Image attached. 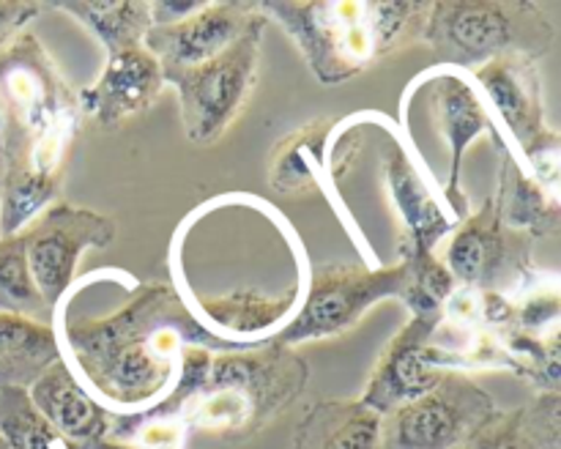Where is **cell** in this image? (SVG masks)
<instances>
[{"instance_id":"1","label":"cell","mask_w":561,"mask_h":449,"mask_svg":"<svg viewBox=\"0 0 561 449\" xmlns=\"http://www.w3.org/2000/svg\"><path fill=\"white\" fill-rule=\"evenodd\" d=\"M53 323L69 370L113 416L157 408L173 392L192 345L244 348L208 332L175 283L137 285L107 315H71L58 307Z\"/></svg>"},{"instance_id":"2","label":"cell","mask_w":561,"mask_h":449,"mask_svg":"<svg viewBox=\"0 0 561 449\" xmlns=\"http://www.w3.org/2000/svg\"><path fill=\"white\" fill-rule=\"evenodd\" d=\"M307 381L310 367L299 350L277 339L236 350L192 345L181 356L173 392L148 411L173 416L186 433L201 430L236 441L255 436L288 411Z\"/></svg>"},{"instance_id":"3","label":"cell","mask_w":561,"mask_h":449,"mask_svg":"<svg viewBox=\"0 0 561 449\" xmlns=\"http://www.w3.org/2000/svg\"><path fill=\"white\" fill-rule=\"evenodd\" d=\"M266 20L288 31L323 85H340L422 38L425 0H263Z\"/></svg>"},{"instance_id":"4","label":"cell","mask_w":561,"mask_h":449,"mask_svg":"<svg viewBox=\"0 0 561 449\" xmlns=\"http://www.w3.org/2000/svg\"><path fill=\"white\" fill-rule=\"evenodd\" d=\"M557 27L535 0H436L422 42L442 69H480L502 55L540 60Z\"/></svg>"},{"instance_id":"5","label":"cell","mask_w":561,"mask_h":449,"mask_svg":"<svg viewBox=\"0 0 561 449\" xmlns=\"http://www.w3.org/2000/svg\"><path fill=\"white\" fill-rule=\"evenodd\" d=\"M266 25L268 20L257 9V16L247 25V31L217 58L164 74V82L179 93L181 120L192 142L211 146L244 113L255 91Z\"/></svg>"},{"instance_id":"6","label":"cell","mask_w":561,"mask_h":449,"mask_svg":"<svg viewBox=\"0 0 561 449\" xmlns=\"http://www.w3.org/2000/svg\"><path fill=\"white\" fill-rule=\"evenodd\" d=\"M403 263L394 266H359V263H329L312 272L296 315L277 332V343L296 348L310 339H329L359 326L362 318L383 299L405 296Z\"/></svg>"},{"instance_id":"7","label":"cell","mask_w":561,"mask_h":449,"mask_svg":"<svg viewBox=\"0 0 561 449\" xmlns=\"http://www.w3.org/2000/svg\"><path fill=\"white\" fill-rule=\"evenodd\" d=\"M3 135L33 140L64 124L82 120L80 99L60 74L53 55L33 33H20L0 49Z\"/></svg>"},{"instance_id":"8","label":"cell","mask_w":561,"mask_h":449,"mask_svg":"<svg viewBox=\"0 0 561 449\" xmlns=\"http://www.w3.org/2000/svg\"><path fill=\"white\" fill-rule=\"evenodd\" d=\"M471 376L447 372L431 392L381 416V449H458L496 414Z\"/></svg>"},{"instance_id":"9","label":"cell","mask_w":561,"mask_h":449,"mask_svg":"<svg viewBox=\"0 0 561 449\" xmlns=\"http://www.w3.org/2000/svg\"><path fill=\"white\" fill-rule=\"evenodd\" d=\"M20 235L33 283L44 304L55 312L75 285L80 257L88 250H107L118 235V225L107 214L55 200Z\"/></svg>"},{"instance_id":"10","label":"cell","mask_w":561,"mask_h":449,"mask_svg":"<svg viewBox=\"0 0 561 449\" xmlns=\"http://www.w3.org/2000/svg\"><path fill=\"white\" fill-rule=\"evenodd\" d=\"M414 99H425L427 120L438 129L449 148V179L444 184L442 197L449 206V211L460 219L469 217V200L463 192V159L466 151L482 135L491 137L499 146V151H510L496 118L488 110L485 99L477 91L474 80L466 71L455 69H436L427 74L416 77L411 82ZM513 153V151H510Z\"/></svg>"},{"instance_id":"11","label":"cell","mask_w":561,"mask_h":449,"mask_svg":"<svg viewBox=\"0 0 561 449\" xmlns=\"http://www.w3.org/2000/svg\"><path fill=\"white\" fill-rule=\"evenodd\" d=\"M80 120L33 140L3 135L0 170V239L16 235L60 195Z\"/></svg>"},{"instance_id":"12","label":"cell","mask_w":561,"mask_h":449,"mask_svg":"<svg viewBox=\"0 0 561 449\" xmlns=\"http://www.w3.org/2000/svg\"><path fill=\"white\" fill-rule=\"evenodd\" d=\"M531 246H535L531 235L510 230L502 222L491 195L480 211L455 225L453 241L444 252V266L449 268L455 283L466 288L493 290L504 296V288L515 285L518 293L526 279L537 272L531 266Z\"/></svg>"},{"instance_id":"13","label":"cell","mask_w":561,"mask_h":449,"mask_svg":"<svg viewBox=\"0 0 561 449\" xmlns=\"http://www.w3.org/2000/svg\"><path fill=\"white\" fill-rule=\"evenodd\" d=\"M362 115L348 118H316L290 131L272 153L268 184L283 195L305 192H337L340 175L354 164L362 148Z\"/></svg>"},{"instance_id":"14","label":"cell","mask_w":561,"mask_h":449,"mask_svg":"<svg viewBox=\"0 0 561 449\" xmlns=\"http://www.w3.org/2000/svg\"><path fill=\"white\" fill-rule=\"evenodd\" d=\"M383 175L389 203L398 214L400 257L436 252L442 239L455 230L458 217L449 211L442 192L433 189V181H427V173L394 131H389V148L383 153Z\"/></svg>"},{"instance_id":"15","label":"cell","mask_w":561,"mask_h":449,"mask_svg":"<svg viewBox=\"0 0 561 449\" xmlns=\"http://www.w3.org/2000/svg\"><path fill=\"white\" fill-rule=\"evenodd\" d=\"M469 77L496 118L513 157H518L548 129L546 107H542V80L535 58L502 55L471 71Z\"/></svg>"},{"instance_id":"16","label":"cell","mask_w":561,"mask_h":449,"mask_svg":"<svg viewBox=\"0 0 561 449\" xmlns=\"http://www.w3.org/2000/svg\"><path fill=\"white\" fill-rule=\"evenodd\" d=\"M257 16V3L247 0H206L201 11L173 25H151L146 47L164 74L201 66L217 58Z\"/></svg>"},{"instance_id":"17","label":"cell","mask_w":561,"mask_h":449,"mask_svg":"<svg viewBox=\"0 0 561 449\" xmlns=\"http://www.w3.org/2000/svg\"><path fill=\"white\" fill-rule=\"evenodd\" d=\"M438 318H416L389 339L387 348L378 356L370 378L362 392V403L376 414H389L409 400L431 392L447 372L433 365L431 337Z\"/></svg>"},{"instance_id":"18","label":"cell","mask_w":561,"mask_h":449,"mask_svg":"<svg viewBox=\"0 0 561 449\" xmlns=\"http://www.w3.org/2000/svg\"><path fill=\"white\" fill-rule=\"evenodd\" d=\"M184 293V290H181ZM301 285L294 283L285 293L239 288L230 293H184L197 321L217 337L239 345L266 343L296 315L301 304Z\"/></svg>"},{"instance_id":"19","label":"cell","mask_w":561,"mask_h":449,"mask_svg":"<svg viewBox=\"0 0 561 449\" xmlns=\"http://www.w3.org/2000/svg\"><path fill=\"white\" fill-rule=\"evenodd\" d=\"M164 85L168 82H164L162 66L142 44V47L107 55L102 77L93 85L82 88L77 99H80L82 115H93L99 126L113 129L121 120L151 107Z\"/></svg>"},{"instance_id":"20","label":"cell","mask_w":561,"mask_h":449,"mask_svg":"<svg viewBox=\"0 0 561 449\" xmlns=\"http://www.w3.org/2000/svg\"><path fill=\"white\" fill-rule=\"evenodd\" d=\"M27 394L44 419L75 449H85L107 438L113 414L82 387L80 378L69 370L64 359L44 370L27 387Z\"/></svg>"},{"instance_id":"21","label":"cell","mask_w":561,"mask_h":449,"mask_svg":"<svg viewBox=\"0 0 561 449\" xmlns=\"http://www.w3.org/2000/svg\"><path fill=\"white\" fill-rule=\"evenodd\" d=\"M493 203H496L499 217L510 230L531 235L535 241L559 233V192L540 184L510 151H502V175H499V189L493 195Z\"/></svg>"},{"instance_id":"22","label":"cell","mask_w":561,"mask_h":449,"mask_svg":"<svg viewBox=\"0 0 561 449\" xmlns=\"http://www.w3.org/2000/svg\"><path fill=\"white\" fill-rule=\"evenodd\" d=\"M290 449H381V414L356 400H321L299 419Z\"/></svg>"},{"instance_id":"23","label":"cell","mask_w":561,"mask_h":449,"mask_svg":"<svg viewBox=\"0 0 561 449\" xmlns=\"http://www.w3.org/2000/svg\"><path fill=\"white\" fill-rule=\"evenodd\" d=\"M60 359L53 323L0 312V387L27 389Z\"/></svg>"},{"instance_id":"24","label":"cell","mask_w":561,"mask_h":449,"mask_svg":"<svg viewBox=\"0 0 561 449\" xmlns=\"http://www.w3.org/2000/svg\"><path fill=\"white\" fill-rule=\"evenodd\" d=\"M49 5L85 25L107 55L142 47L151 31V0H60Z\"/></svg>"},{"instance_id":"25","label":"cell","mask_w":561,"mask_h":449,"mask_svg":"<svg viewBox=\"0 0 561 449\" xmlns=\"http://www.w3.org/2000/svg\"><path fill=\"white\" fill-rule=\"evenodd\" d=\"M0 441L3 449H75L44 419L22 387H0Z\"/></svg>"},{"instance_id":"26","label":"cell","mask_w":561,"mask_h":449,"mask_svg":"<svg viewBox=\"0 0 561 449\" xmlns=\"http://www.w3.org/2000/svg\"><path fill=\"white\" fill-rule=\"evenodd\" d=\"M0 312L53 323V310L44 304L42 293L33 283L20 233L0 239Z\"/></svg>"},{"instance_id":"27","label":"cell","mask_w":561,"mask_h":449,"mask_svg":"<svg viewBox=\"0 0 561 449\" xmlns=\"http://www.w3.org/2000/svg\"><path fill=\"white\" fill-rule=\"evenodd\" d=\"M400 263L405 266V307L411 310V315L416 318H438L442 315V307L447 301V296L455 290V279L449 274V268L444 266L442 257L436 252H425V255H409L400 257Z\"/></svg>"},{"instance_id":"28","label":"cell","mask_w":561,"mask_h":449,"mask_svg":"<svg viewBox=\"0 0 561 449\" xmlns=\"http://www.w3.org/2000/svg\"><path fill=\"white\" fill-rule=\"evenodd\" d=\"M469 449H540L526 425L524 408L496 411L466 444Z\"/></svg>"},{"instance_id":"29","label":"cell","mask_w":561,"mask_h":449,"mask_svg":"<svg viewBox=\"0 0 561 449\" xmlns=\"http://www.w3.org/2000/svg\"><path fill=\"white\" fill-rule=\"evenodd\" d=\"M42 3H31V0H0V49L25 33V25H31L42 14Z\"/></svg>"},{"instance_id":"30","label":"cell","mask_w":561,"mask_h":449,"mask_svg":"<svg viewBox=\"0 0 561 449\" xmlns=\"http://www.w3.org/2000/svg\"><path fill=\"white\" fill-rule=\"evenodd\" d=\"M206 0H151V25H173L201 11Z\"/></svg>"},{"instance_id":"31","label":"cell","mask_w":561,"mask_h":449,"mask_svg":"<svg viewBox=\"0 0 561 449\" xmlns=\"http://www.w3.org/2000/svg\"><path fill=\"white\" fill-rule=\"evenodd\" d=\"M0 170H3V118H0Z\"/></svg>"},{"instance_id":"32","label":"cell","mask_w":561,"mask_h":449,"mask_svg":"<svg viewBox=\"0 0 561 449\" xmlns=\"http://www.w3.org/2000/svg\"><path fill=\"white\" fill-rule=\"evenodd\" d=\"M0 449H3V441H0Z\"/></svg>"},{"instance_id":"33","label":"cell","mask_w":561,"mask_h":449,"mask_svg":"<svg viewBox=\"0 0 561 449\" xmlns=\"http://www.w3.org/2000/svg\"><path fill=\"white\" fill-rule=\"evenodd\" d=\"M458 449H469V447H458Z\"/></svg>"}]
</instances>
